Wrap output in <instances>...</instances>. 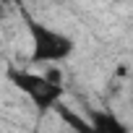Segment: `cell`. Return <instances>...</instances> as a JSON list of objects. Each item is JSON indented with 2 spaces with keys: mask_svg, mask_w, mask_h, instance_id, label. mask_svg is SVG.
<instances>
[{
  "mask_svg": "<svg viewBox=\"0 0 133 133\" xmlns=\"http://www.w3.org/2000/svg\"><path fill=\"white\" fill-rule=\"evenodd\" d=\"M18 8H21V16L26 21V29L31 34V63H63L73 55V39L65 37L50 26H44L42 21H37L18 0Z\"/></svg>",
  "mask_w": 133,
  "mask_h": 133,
  "instance_id": "obj_1",
  "label": "cell"
},
{
  "mask_svg": "<svg viewBox=\"0 0 133 133\" xmlns=\"http://www.w3.org/2000/svg\"><path fill=\"white\" fill-rule=\"evenodd\" d=\"M55 112L60 115V120L68 125L73 133H94V125H91V120H84L78 112H73L71 107H65V104H57L55 107Z\"/></svg>",
  "mask_w": 133,
  "mask_h": 133,
  "instance_id": "obj_4",
  "label": "cell"
},
{
  "mask_svg": "<svg viewBox=\"0 0 133 133\" xmlns=\"http://www.w3.org/2000/svg\"><path fill=\"white\" fill-rule=\"evenodd\" d=\"M8 78L16 89H21L39 112H50L60 104L65 89H63V81H60V73L57 71H47V73H29V71H16V68H8Z\"/></svg>",
  "mask_w": 133,
  "mask_h": 133,
  "instance_id": "obj_2",
  "label": "cell"
},
{
  "mask_svg": "<svg viewBox=\"0 0 133 133\" xmlns=\"http://www.w3.org/2000/svg\"><path fill=\"white\" fill-rule=\"evenodd\" d=\"M128 3H133V0H128Z\"/></svg>",
  "mask_w": 133,
  "mask_h": 133,
  "instance_id": "obj_5",
  "label": "cell"
},
{
  "mask_svg": "<svg viewBox=\"0 0 133 133\" xmlns=\"http://www.w3.org/2000/svg\"><path fill=\"white\" fill-rule=\"evenodd\" d=\"M89 120L94 125V133H128V128L120 123V117L110 110H91Z\"/></svg>",
  "mask_w": 133,
  "mask_h": 133,
  "instance_id": "obj_3",
  "label": "cell"
}]
</instances>
